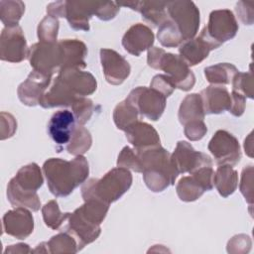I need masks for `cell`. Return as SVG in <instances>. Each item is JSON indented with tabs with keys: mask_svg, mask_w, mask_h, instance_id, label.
I'll return each mask as SVG.
<instances>
[{
	"mask_svg": "<svg viewBox=\"0 0 254 254\" xmlns=\"http://www.w3.org/2000/svg\"><path fill=\"white\" fill-rule=\"evenodd\" d=\"M43 172L50 191L58 197L70 194L75 188L85 182L89 174L87 160L75 156L71 161L51 158L43 165Z\"/></svg>",
	"mask_w": 254,
	"mask_h": 254,
	"instance_id": "1",
	"label": "cell"
},
{
	"mask_svg": "<svg viewBox=\"0 0 254 254\" xmlns=\"http://www.w3.org/2000/svg\"><path fill=\"white\" fill-rule=\"evenodd\" d=\"M139 156L143 179L154 192L165 190L170 185H174L179 174L171 162V154L162 146L142 151H135Z\"/></svg>",
	"mask_w": 254,
	"mask_h": 254,
	"instance_id": "2",
	"label": "cell"
},
{
	"mask_svg": "<svg viewBox=\"0 0 254 254\" xmlns=\"http://www.w3.org/2000/svg\"><path fill=\"white\" fill-rule=\"evenodd\" d=\"M44 183L42 171L36 163L23 166L7 186V198L14 207L38 211L41 200L37 190Z\"/></svg>",
	"mask_w": 254,
	"mask_h": 254,
	"instance_id": "3",
	"label": "cell"
},
{
	"mask_svg": "<svg viewBox=\"0 0 254 254\" xmlns=\"http://www.w3.org/2000/svg\"><path fill=\"white\" fill-rule=\"evenodd\" d=\"M132 175L125 168H114L107 172L101 179H90L81 188L84 200L99 198L106 203L119 199L131 187Z\"/></svg>",
	"mask_w": 254,
	"mask_h": 254,
	"instance_id": "4",
	"label": "cell"
},
{
	"mask_svg": "<svg viewBox=\"0 0 254 254\" xmlns=\"http://www.w3.org/2000/svg\"><path fill=\"white\" fill-rule=\"evenodd\" d=\"M237 32L238 24L234 14L228 9H220L209 14L208 23L200 34L217 49L223 43L233 39Z\"/></svg>",
	"mask_w": 254,
	"mask_h": 254,
	"instance_id": "5",
	"label": "cell"
},
{
	"mask_svg": "<svg viewBox=\"0 0 254 254\" xmlns=\"http://www.w3.org/2000/svg\"><path fill=\"white\" fill-rule=\"evenodd\" d=\"M167 13L178 27L184 42L194 38L199 27V10L192 1L167 2Z\"/></svg>",
	"mask_w": 254,
	"mask_h": 254,
	"instance_id": "6",
	"label": "cell"
},
{
	"mask_svg": "<svg viewBox=\"0 0 254 254\" xmlns=\"http://www.w3.org/2000/svg\"><path fill=\"white\" fill-rule=\"evenodd\" d=\"M28 60L33 70L48 76L60 72L62 64V54L59 43L39 42L29 49Z\"/></svg>",
	"mask_w": 254,
	"mask_h": 254,
	"instance_id": "7",
	"label": "cell"
},
{
	"mask_svg": "<svg viewBox=\"0 0 254 254\" xmlns=\"http://www.w3.org/2000/svg\"><path fill=\"white\" fill-rule=\"evenodd\" d=\"M126 99L136 107L141 116L157 121L164 113L167 97L152 87L138 86Z\"/></svg>",
	"mask_w": 254,
	"mask_h": 254,
	"instance_id": "8",
	"label": "cell"
},
{
	"mask_svg": "<svg viewBox=\"0 0 254 254\" xmlns=\"http://www.w3.org/2000/svg\"><path fill=\"white\" fill-rule=\"evenodd\" d=\"M155 69L163 70L172 80L176 88L181 90L189 91L195 83L193 72L190 69L188 64L178 55L165 52Z\"/></svg>",
	"mask_w": 254,
	"mask_h": 254,
	"instance_id": "9",
	"label": "cell"
},
{
	"mask_svg": "<svg viewBox=\"0 0 254 254\" xmlns=\"http://www.w3.org/2000/svg\"><path fill=\"white\" fill-rule=\"evenodd\" d=\"M208 151L212 154L217 165L235 166L241 159V150L238 140L234 135L218 130L208 143Z\"/></svg>",
	"mask_w": 254,
	"mask_h": 254,
	"instance_id": "10",
	"label": "cell"
},
{
	"mask_svg": "<svg viewBox=\"0 0 254 254\" xmlns=\"http://www.w3.org/2000/svg\"><path fill=\"white\" fill-rule=\"evenodd\" d=\"M27 42L22 31L18 26L5 27L0 37V59L9 63H21L29 55Z\"/></svg>",
	"mask_w": 254,
	"mask_h": 254,
	"instance_id": "11",
	"label": "cell"
},
{
	"mask_svg": "<svg viewBox=\"0 0 254 254\" xmlns=\"http://www.w3.org/2000/svg\"><path fill=\"white\" fill-rule=\"evenodd\" d=\"M171 162L179 175L191 174L201 167L212 166V161L208 155L195 151L187 141L177 143L176 149L171 155Z\"/></svg>",
	"mask_w": 254,
	"mask_h": 254,
	"instance_id": "12",
	"label": "cell"
},
{
	"mask_svg": "<svg viewBox=\"0 0 254 254\" xmlns=\"http://www.w3.org/2000/svg\"><path fill=\"white\" fill-rule=\"evenodd\" d=\"M100 62L104 77L112 85L121 84L130 74L131 67L129 63L114 50L101 49Z\"/></svg>",
	"mask_w": 254,
	"mask_h": 254,
	"instance_id": "13",
	"label": "cell"
},
{
	"mask_svg": "<svg viewBox=\"0 0 254 254\" xmlns=\"http://www.w3.org/2000/svg\"><path fill=\"white\" fill-rule=\"evenodd\" d=\"M3 232L17 239H25L34 230V217L25 207H15L2 218Z\"/></svg>",
	"mask_w": 254,
	"mask_h": 254,
	"instance_id": "14",
	"label": "cell"
},
{
	"mask_svg": "<svg viewBox=\"0 0 254 254\" xmlns=\"http://www.w3.org/2000/svg\"><path fill=\"white\" fill-rule=\"evenodd\" d=\"M64 231L72 235L76 242L78 251L81 250L85 245L95 241L101 233L100 225L94 224L86 220L78 211L75 209L66 220Z\"/></svg>",
	"mask_w": 254,
	"mask_h": 254,
	"instance_id": "15",
	"label": "cell"
},
{
	"mask_svg": "<svg viewBox=\"0 0 254 254\" xmlns=\"http://www.w3.org/2000/svg\"><path fill=\"white\" fill-rule=\"evenodd\" d=\"M52 76L45 75L36 70H33L28 75L17 89V94L20 101L27 106H36L39 104L43 94L48 89L51 83Z\"/></svg>",
	"mask_w": 254,
	"mask_h": 254,
	"instance_id": "16",
	"label": "cell"
},
{
	"mask_svg": "<svg viewBox=\"0 0 254 254\" xmlns=\"http://www.w3.org/2000/svg\"><path fill=\"white\" fill-rule=\"evenodd\" d=\"M155 36L152 30L141 23L131 26L122 38V46L129 54L139 57L141 53L152 48Z\"/></svg>",
	"mask_w": 254,
	"mask_h": 254,
	"instance_id": "17",
	"label": "cell"
},
{
	"mask_svg": "<svg viewBox=\"0 0 254 254\" xmlns=\"http://www.w3.org/2000/svg\"><path fill=\"white\" fill-rule=\"evenodd\" d=\"M75 118L69 110H59L53 114L48 124V133L57 145H67L75 128Z\"/></svg>",
	"mask_w": 254,
	"mask_h": 254,
	"instance_id": "18",
	"label": "cell"
},
{
	"mask_svg": "<svg viewBox=\"0 0 254 254\" xmlns=\"http://www.w3.org/2000/svg\"><path fill=\"white\" fill-rule=\"evenodd\" d=\"M126 138L135 151H142L161 146V140L156 129L145 122L137 121L125 131Z\"/></svg>",
	"mask_w": 254,
	"mask_h": 254,
	"instance_id": "19",
	"label": "cell"
},
{
	"mask_svg": "<svg viewBox=\"0 0 254 254\" xmlns=\"http://www.w3.org/2000/svg\"><path fill=\"white\" fill-rule=\"evenodd\" d=\"M61 48L62 64L61 70L69 68H84L87 48L85 44L76 39H65L58 42Z\"/></svg>",
	"mask_w": 254,
	"mask_h": 254,
	"instance_id": "20",
	"label": "cell"
},
{
	"mask_svg": "<svg viewBox=\"0 0 254 254\" xmlns=\"http://www.w3.org/2000/svg\"><path fill=\"white\" fill-rule=\"evenodd\" d=\"M76 97L78 96L74 94L66 82L58 74V76L53 80L50 88L43 94L39 104L43 108L71 106Z\"/></svg>",
	"mask_w": 254,
	"mask_h": 254,
	"instance_id": "21",
	"label": "cell"
},
{
	"mask_svg": "<svg viewBox=\"0 0 254 254\" xmlns=\"http://www.w3.org/2000/svg\"><path fill=\"white\" fill-rule=\"evenodd\" d=\"M97 1H65V18L74 30L89 31V19L95 15Z\"/></svg>",
	"mask_w": 254,
	"mask_h": 254,
	"instance_id": "22",
	"label": "cell"
},
{
	"mask_svg": "<svg viewBox=\"0 0 254 254\" xmlns=\"http://www.w3.org/2000/svg\"><path fill=\"white\" fill-rule=\"evenodd\" d=\"M205 114H220L230 109L231 95L223 85L211 84L199 93Z\"/></svg>",
	"mask_w": 254,
	"mask_h": 254,
	"instance_id": "23",
	"label": "cell"
},
{
	"mask_svg": "<svg viewBox=\"0 0 254 254\" xmlns=\"http://www.w3.org/2000/svg\"><path fill=\"white\" fill-rule=\"evenodd\" d=\"M216 49L204 36L199 34L198 37L185 41L180 45L179 53L180 57L188 64L192 66L200 64L206 59L210 51Z\"/></svg>",
	"mask_w": 254,
	"mask_h": 254,
	"instance_id": "24",
	"label": "cell"
},
{
	"mask_svg": "<svg viewBox=\"0 0 254 254\" xmlns=\"http://www.w3.org/2000/svg\"><path fill=\"white\" fill-rule=\"evenodd\" d=\"M59 75L66 82L76 96L90 95L97 88L96 79L89 71L69 68L60 71Z\"/></svg>",
	"mask_w": 254,
	"mask_h": 254,
	"instance_id": "25",
	"label": "cell"
},
{
	"mask_svg": "<svg viewBox=\"0 0 254 254\" xmlns=\"http://www.w3.org/2000/svg\"><path fill=\"white\" fill-rule=\"evenodd\" d=\"M140 12L142 17L154 27H160L167 19V2L164 1H128L117 3Z\"/></svg>",
	"mask_w": 254,
	"mask_h": 254,
	"instance_id": "26",
	"label": "cell"
},
{
	"mask_svg": "<svg viewBox=\"0 0 254 254\" xmlns=\"http://www.w3.org/2000/svg\"><path fill=\"white\" fill-rule=\"evenodd\" d=\"M205 116L200 95L197 93H191L187 95L181 103L178 117L182 125H186L190 122L203 121Z\"/></svg>",
	"mask_w": 254,
	"mask_h": 254,
	"instance_id": "27",
	"label": "cell"
},
{
	"mask_svg": "<svg viewBox=\"0 0 254 254\" xmlns=\"http://www.w3.org/2000/svg\"><path fill=\"white\" fill-rule=\"evenodd\" d=\"M213 185L222 197H227L238 187V173L231 166L220 165L214 173Z\"/></svg>",
	"mask_w": 254,
	"mask_h": 254,
	"instance_id": "28",
	"label": "cell"
},
{
	"mask_svg": "<svg viewBox=\"0 0 254 254\" xmlns=\"http://www.w3.org/2000/svg\"><path fill=\"white\" fill-rule=\"evenodd\" d=\"M238 69L228 63H220L204 68V75L208 82L214 85H225L231 83Z\"/></svg>",
	"mask_w": 254,
	"mask_h": 254,
	"instance_id": "29",
	"label": "cell"
},
{
	"mask_svg": "<svg viewBox=\"0 0 254 254\" xmlns=\"http://www.w3.org/2000/svg\"><path fill=\"white\" fill-rule=\"evenodd\" d=\"M76 209L86 220L91 223L100 225L108 212L109 203L94 197L84 200V203Z\"/></svg>",
	"mask_w": 254,
	"mask_h": 254,
	"instance_id": "30",
	"label": "cell"
},
{
	"mask_svg": "<svg viewBox=\"0 0 254 254\" xmlns=\"http://www.w3.org/2000/svg\"><path fill=\"white\" fill-rule=\"evenodd\" d=\"M139 116L140 114L136 107L127 99L118 103L113 111L114 123L122 131H125L129 126L139 121Z\"/></svg>",
	"mask_w": 254,
	"mask_h": 254,
	"instance_id": "31",
	"label": "cell"
},
{
	"mask_svg": "<svg viewBox=\"0 0 254 254\" xmlns=\"http://www.w3.org/2000/svg\"><path fill=\"white\" fill-rule=\"evenodd\" d=\"M176 190L180 199L187 202L196 200L205 191L199 182L191 175L188 177H183L179 181L176 187Z\"/></svg>",
	"mask_w": 254,
	"mask_h": 254,
	"instance_id": "32",
	"label": "cell"
},
{
	"mask_svg": "<svg viewBox=\"0 0 254 254\" xmlns=\"http://www.w3.org/2000/svg\"><path fill=\"white\" fill-rule=\"evenodd\" d=\"M91 143L92 138L90 132L78 124L75 126L70 141L66 145V151L73 156H80L89 150Z\"/></svg>",
	"mask_w": 254,
	"mask_h": 254,
	"instance_id": "33",
	"label": "cell"
},
{
	"mask_svg": "<svg viewBox=\"0 0 254 254\" xmlns=\"http://www.w3.org/2000/svg\"><path fill=\"white\" fill-rule=\"evenodd\" d=\"M25 12V4L22 1L2 0L0 1V19L5 27L18 26Z\"/></svg>",
	"mask_w": 254,
	"mask_h": 254,
	"instance_id": "34",
	"label": "cell"
},
{
	"mask_svg": "<svg viewBox=\"0 0 254 254\" xmlns=\"http://www.w3.org/2000/svg\"><path fill=\"white\" fill-rule=\"evenodd\" d=\"M48 252L52 254H65L78 252L75 238L67 232H61L47 242Z\"/></svg>",
	"mask_w": 254,
	"mask_h": 254,
	"instance_id": "35",
	"label": "cell"
},
{
	"mask_svg": "<svg viewBox=\"0 0 254 254\" xmlns=\"http://www.w3.org/2000/svg\"><path fill=\"white\" fill-rule=\"evenodd\" d=\"M158 40L162 46L166 48H176L184 43V39L171 19H167L158 30Z\"/></svg>",
	"mask_w": 254,
	"mask_h": 254,
	"instance_id": "36",
	"label": "cell"
},
{
	"mask_svg": "<svg viewBox=\"0 0 254 254\" xmlns=\"http://www.w3.org/2000/svg\"><path fill=\"white\" fill-rule=\"evenodd\" d=\"M42 214L45 224L54 230L60 229L69 216V212H61L59 204L55 199L50 200L42 207Z\"/></svg>",
	"mask_w": 254,
	"mask_h": 254,
	"instance_id": "37",
	"label": "cell"
},
{
	"mask_svg": "<svg viewBox=\"0 0 254 254\" xmlns=\"http://www.w3.org/2000/svg\"><path fill=\"white\" fill-rule=\"evenodd\" d=\"M59 20L46 16L38 26V38L43 43H57L59 32Z\"/></svg>",
	"mask_w": 254,
	"mask_h": 254,
	"instance_id": "38",
	"label": "cell"
},
{
	"mask_svg": "<svg viewBox=\"0 0 254 254\" xmlns=\"http://www.w3.org/2000/svg\"><path fill=\"white\" fill-rule=\"evenodd\" d=\"M72 113L74 115L75 121L79 125L85 124L92 116L94 105L91 99L84 96H78L74 99L71 104Z\"/></svg>",
	"mask_w": 254,
	"mask_h": 254,
	"instance_id": "39",
	"label": "cell"
},
{
	"mask_svg": "<svg viewBox=\"0 0 254 254\" xmlns=\"http://www.w3.org/2000/svg\"><path fill=\"white\" fill-rule=\"evenodd\" d=\"M232 91L242 94L244 97L253 98V72H237L232 81Z\"/></svg>",
	"mask_w": 254,
	"mask_h": 254,
	"instance_id": "40",
	"label": "cell"
},
{
	"mask_svg": "<svg viewBox=\"0 0 254 254\" xmlns=\"http://www.w3.org/2000/svg\"><path fill=\"white\" fill-rule=\"evenodd\" d=\"M117 167L125 168L127 170H132L137 173H142V166L139 156L134 149L129 147H124L117 159Z\"/></svg>",
	"mask_w": 254,
	"mask_h": 254,
	"instance_id": "41",
	"label": "cell"
},
{
	"mask_svg": "<svg viewBox=\"0 0 254 254\" xmlns=\"http://www.w3.org/2000/svg\"><path fill=\"white\" fill-rule=\"evenodd\" d=\"M240 191L245 197V200L252 204L253 203V166L249 165L245 167L241 174Z\"/></svg>",
	"mask_w": 254,
	"mask_h": 254,
	"instance_id": "42",
	"label": "cell"
},
{
	"mask_svg": "<svg viewBox=\"0 0 254 254\" xmlns=\"http://www.w3.org/2000/svg\"><path fill=\"white\" fill-rule=\"evenodd\" d=\"M120 6L112 1H97L95 8V16L102 21H109L117 15Z\"/></svg>",
	"mask_w": 254,
	"mask_h": 254,
	"instance_id": "43",
	"label": "cell"
},
{
	"mask_svg": "<svg viewBox=\"0 0 254 254\" xmlns=\"http://www.w3.org/2000/svg\"><path fill=\"white\" fill-rule=\"evenodd\" d=\"M150 87L158 90L159 92H161L166 97L170 96L176 88V86L174 85L172 80L166 74H157V75H155L153 77L152 81H151Z\"/></svg>",
	"mask_w": 254,
	"mask_h": 254,
	"instance_id": "44",
	"label": "cell"
},
{
	"mask_svg": "<svg viewBox=\"0 0 254 254\" xmlns=\"http://www.w3.org/2000/svg\"><path fill=\"white\" fill-rule=\"evenodd\" d=\"M251 246V240L248 235L239 234L233 236L227 244V251L229 253H243L248 252Z\"/></svg>",
	"mask_w": 254,
	"mask_h": 254,
	"instance_id": "45",
	"label": "cell"
},
{
	"mask_svg": "<svg viewBox=\"0 0 254 254\" xmlns=\"http://www.w3.org/2000/svg\"><path fill=\"white\" fill-rule=\"evenodd\" d=\"M186 137L190 141H197L203 138V136L207 132V127L204 121H196L190 122L185 125L184 129Z\"/></svg>",
	"mask_w": 254,
	"mask_h": 254,
	"instance_id": "46",
	"label": "cell"
},
{
	"mask_svg": "<svg viewBox=\"0 0 254 254\" xmlns=\"http://www.w3.org/2000/svg\"><path fill=\"white\" fill-rule=\"evenodd\" d=\"M17 129V122L13 115L6 112H1V140L13 136Z\"/></svg>",
	"mask_w": 254,
	"mask_h": 254,
	"instance_id": "47",
	"label": "cell"
},
{
	"mask_svg": "<svg viewBox=\"0 0 254 254\" xmlns=\"http://www.w3.org/2000/svg\"><path fill=\"white\" fill-rule=\"evenodd\" d=\"M235 11L241 22L245 25H252L254 21V12H253V3L239 1L236 4Z\"/></svg>",
	"mask_w": 254,
	"mask_h": 254,
	"instance_id": "48",
	"label": "cell"
},
{
	"mask_svg": "<svg viewBox=\"0 0 254 254\" xmlns=\"http://www.w3.org/2000/svg\"><path fill=\"white\" fill-rule=\"evenodd\" d=\"M230 95H231V106H230L229 112L233 116L239 117L244 113L246 97H244L242 94L235 91H232Z\"/></svg>",
	"mask_w": 254,
	"mask_h": 254,
	"instance_id": "49",
	"label": "cell"
},
{
	"mask_svg": "<svg viewBox=\"0 0 254 254\" xmlns=\"http://www.w3.org/2000/svg\"><path fill=\"white\" fill-rule=\"evenodd\" d=\"M48 16L53 18H63L65 17V1H57L50 3L47 6Z\"/></svg>",
	"mask_w": 254,
	"mask_h": 254,
	"instance_id": "50",
	"label": "cell"
},
{
	"mask_svg": "<svg viewBox=\"0 0 254 254\" xmlns=\"http://www.w3.org/2000/svg\"><path fill=\"white\" fill-rule=\"evenodd\" d=\"M8 252H12V253H25V252H33L30 248H29V245L28 244H24V243H19V244H16V245H10V247H7V249L5 250V253H8Z\"/></svg>",
	"mask_w": 254,
	"mask_h": 254,
	"instance_id": "51",
	"label": "cell"
}]
</instances>
